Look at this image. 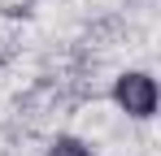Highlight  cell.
<instances>
[{"label":"cell","mask_w":161,"mask_h":156,"mask_svg":"<svg viewBox=\"0 0 161 156\" xmlns=\"http://www.w3.org/2000/svg\"><path fill=\"white\" fill-rule=\"evenodd\" d=\"M113 100H118V108H126L131 117H153L157 113V82L148 74H122L118 82H113Z\"/></svg>","instance_id":"cell-1"},{"label":"cell","mask_w":161,"mask_h":156,"mask_svg":"<svg viewBox=\"0 0 161 156\" xmlns=\"http://www.w3.org/2000/svg\"><path fill=\"white\" fill-rule=\"evenodd\" d=\"M48 156H92V148H87V143H79V139H70V134H61V139H53Z\"/></svg>","instance_id":"cell-2"}]
</instances>
